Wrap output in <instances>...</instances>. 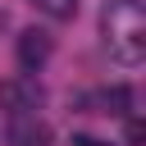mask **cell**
Wrapping results in <instances>:
<instances>
[{
    "instance_id": "obj_6",
    "label": "cell",
    "mask_w": 146,
    "mask_h": 146,
    "mask_svg": "<svg viewBox=\"0 0 146 146\" xmlns=\"http://www.w3.org/2000/svg\"><path fill=\"white\" fill-rule=\"evenodd\" d=\"M46 18H73L78 14V0H32Z\"/></svg>"
},
{
    "instance_id": "obj_5",
    "label": "cell",
    "mask_w": 146,
    "mask_h": 146,
    "mask_svg": "<svg viewBox=\"0 0 146 146\" xmlns=\"http://www.w3.org/2000/svg\"><path fill=\"white\" fill-rule=\"evenodd\" d=\"M128 100H132V96H128V87H110V91H100L91 105H100L96 114H123V110H128Z\"/></svg>"
},
{
    "instance_id": "obj_8",
    "label": "cell",
    "mask_w": 146,
    "mask_h": 146,
    "mask_svg": "<svg viewBox=\"0 0 146 146\" xmlns=\"http://www.w3.org/2000/svg\"><path fill=\"white\" fill-rule=\"evenodd\" d=\"M73 146H105V141H96V137H73Z\"/></svg>"
},
{
    "instance_id": "obj_2",
    "label": "cell",
    "mask_w": 146,
    "mask_h": 146,
    "mask_svg": "<svg viewBox=\"0 0 146 146\" xmlns=\"http://www.w3.org/2000/svg\"><path fill=\"white\" fill-rule=\"evenodd\" d=\"M50 50H55L50 32H36V27H27V32L18 36V64H23V68H41V64L50 59Z\"/></svg>"
},
{
    "instance_id": "obj_4",
    "label": "cell",
    "mask_w": 146,
    "mask_h": 146,
    "mask_svg": "<svg viewBox=\"0 0 146 146\" xmlns=\"http://www.w3.org/2000/svg\"><path fill=\"white\" fill-rule=\"evenodd\" d=\"M0 100H5L14 114H27V110L41 105V87H36V82H9V87H0Z\"/></svg>"
},
{
    "instance_id": "obj_3",
    "label": "cell",
    "mask_w": 146,
    "mask_h": 146,
    "mask_svg": "<svg viewBox=\"0 0 146 146\" xmlns=\"http://www.w3.org/2000/svg\"><path fill=\"white\" fill-rule=\"evenodd\" d=\"M9 146H50V128L46 123H36V114H18L14 123H9V137H5Z\"/></svg>"
},
{
    "instance_id": "obj_7",
    "label": "cell",
    "mask_w": 146,
    "mask_h": 146,
    "mask_svg": "<svg viewBox=\"0 0 146 146\" xmlns=\"http://www.w3.org/2000/svg\"><path fill=\"white\" fill-rule=\"evenodd\" d=\"M141 141H146V132H141V123L132 119V123H128V146H141Z\"/></svg>"
},
{
    "instance_id": "obj_1",
    "label": "cell",
    "mask_w": 146,
    "mask_h": 146,
    "mask_svg": "<svg viewBox=\"0 0 146 146\" xmlns=\"http://www.w3.org/2000/svg\"><path fill=\"white\" fill-rule=\"evenodd\" d=\"M100 32H105V46L119 64H141V55H146V9H141V0H110L100 9Z\"/></svg>"
}]
</instances>
